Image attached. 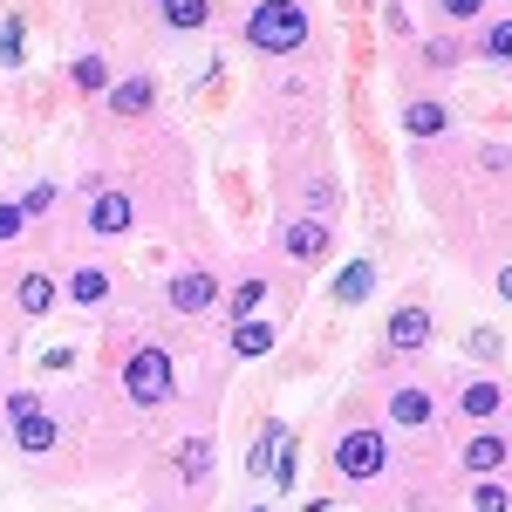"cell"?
<instances>
[{
    "label": "cell",
    "mask_w": 512,
    "mask_h": 512,
    "mask_svg": "<svg viewBox=\"0 0 512 512\" xmlns=\"http://www.w3.org/2000/svg\"><path fill=\"white\" fill-rule=\"evenodd\" d=\"M246 41H253L260 55H294V48L308 41V7H301V0H260V7L246 14Z\"/></svg>",
    "instance_id": "obj_1"
},
{
    "label": "cell",
    "mask_w": 512,
    "mask_h": 512,
    "mask_svg": "<svg viewBox=\"0 0 512 512\" xmlns=\"http://www.w3.org/2000/svg\"><path fill=\"white\" fill-rule=\"evenodd\" d=\"M123 390H130V403H144V410L171 403V355L164 349H130V362H123Z\"/></svg>",
    "instance_id": "obj_2"
},
{
    "label": "cell",
    "mask_w": 512,
    "mask_h": 512,
    "mask_svg": "<svg viewBox=\"0 0 512 512\" xmlns=\"http://www.w3.org/2000/svg\"><path fill=\"white\" fill-rule=\"evenodd\" d=\"M7 431H14V444H21V451H55V417H48V410H41V396L35 390H14L7 396Z\"/></svg>",
    "instance_id": "obj_3"
},
{
    "label": "cell",
    "mask_w": 512,
    "mask_h": 512,
    "mask_svg": "<svg viewBox=\"0 0 512 512\" xmlns=\"http://www.w3.org/2000/svg\"><path fill=\"white\" fill-rule=\"evenodd\" d=\"M383 465H390V444H383V431H349L342 444H335V472L342 478H383Z\"/></svg>",
    "instance_id": "obj_4"
},
{
    "label": "cell",
    "mask_w": 512,
    "mask_h": 512,
    "mask_svg": "<svg viewBox=\"0 0 512 512\" xmlns=\"http://www.w3.org/2000/svg\"><path fill=\"white\" fill-rule=\"evenodd\" d=\"M164 301H171L178 315H205V308L219 301V280L205 274V267H192V274H178V280H171V294H164Z\"/></svg>",
    "instance_id": "obj_5"
},
{
    "label": "cell",
    "mask_w": 512,
    "mask_h": 512,
    "mask_svg": "<svg viewBox=\"0 0 512 512\" xmlns=\"http://www.w3.org/2000/svg\"><path fill=\"white\" fill-rule=\"evenodd\" d=\"M130 219H137L130 192H96V205H89V233H96V239H117V233H130Z\"/></svg>",
    "instance_id": "obj_6"
},
{
    "label": "cell",
    "mask_w": 512,
    "mask_h": 512,
    "mask_svg": "<svg viewBox=\"0 0 512 512\" xmlns=\"http://www.w3.org/2000/svg\"><path fill=\"white\" fill-rule=\"evenodd\" d=\"M506 458H512V444H506V437H492V431L472 437V444L458 451V465H465V472H478V478H492L499 465H506Z\"/></svg>",
    "instance_id": "obj_7"
},
{
    "label": "cell",
    "mask_w": 512,
    "mask_h": 512,
    "mask_svg": "<svg viewBox=\"0 0 512 512\" xmlns=\"http://www.w3.org/2000/svg\"><path fill=\"white\" fill-rule=\"evenodd\" d=\"M403 130L431 144V137H444V130H451V110H444V103H431V96H417V103H403Z\"/></svg>",
    "instance_id": "obj_8"
},
{
    "label": "cell",
    "mask_w": 512,
    "mask_h": 512,
    "mask_svg": "<svg viewBox=\"0 0 512 512\" xmlns=\"http://www.w3.org/2000/svg\"><path fill=\"white\" fill-rule=\"evenodd\" d=\"M431 417H437L431 390H396V396H390V424H403V431H424Z\"/></svg>",
    "instance_id": "obj_9"
},
{
    "label": "cell",
    "mask_w": 512,
    "mask_h": 512,
    "mask_svg": "<svg viewBox=\"0 0 512 512\" xmlns=\"http://www.w3.org/2000/svg\"><path fill=\"white\" fill-rule=\"evenodd\" d=\"M280 246H287V260H321V253H328V226H321V219H294Z\"/></svg>",
    "instance_id": "obj_10"
},
{
    "label": "cell",
    "mask_w": 512,
    "mask_h": 512,
    "mask_svg": "<svg viewBox=\"0 0 512 512\" xmlns=\"http://www.w3.org/2000/svg\"><path fill=\"white\" fill-rule=\"evenodd\" d=\"M390 342L396 349H424V342H431V308H396L390 315Z\"/></svg>",
    "instance_id": "obj_11"
},
{
    "label": "cell",
    "mask_w": 512,
    "mask_h": 512,
    "mask_svg": "<svg viewBox=\"0 0 512 512\" xmlns=\"http://www.w3.org/2000/svg\"><path fill=\"white\" fill-rule=\"evenodd\" d=\"M287 444H294V437H287V424H267V431H260V444H253V458H246V472L274 478V465L287 458Z\"/></svg>",
    "instance_id": "obj_12"
},
{
    "label": "cell",
    "mask_w": 512,
    "mask_h": 512,
    "mask_svg": "<svg viewBox=\"0 0 512 512\" xmlns=\"http://www.w3.org/2000/svg\"><path fill=\"white\" fill-rule=\"evenodd\" d=\"M151 96H158V89H151V76L110 82V110H117V117H144V110H151Z\"/></svg>",
    "instance_id": "obj_13"
},
{
    "label": "cell",
    "mask_w": 512,
    "mask_h": 512,
    "mask_svg": "<svg viewBox=\"0 0 512 512\" xmlns=\"http://www.w3.org/2000/svg\"><path fill=\"white\" fill-rule=\"evenodd\" d=\"M369 287H376V267H369V260H349V267H342V274H335V301H369Z\"/></svg>",
    "instance_id": "obj_14"
},
{
    "label": "cell",
    "mask_w": 512,
    "mask_h": 512,
    "mask_svg": "<svg viewBox=\"0 0 512 512\" xmlns=\"http://www.w3.org/2000/svg\"><path fill=\"white\" fill-rule=\"evenodd\" d=\"M103 294H110V274H103V267H76V274H69V301H76V308H96Z\"/></svg>",
    "instance_id": "obj_15"
},
{
    "label": "cell",
    "mask_w": 512,
    "mask_h": 512,
    "mask_svg": "<svg viewBox=\"0 0 512 512\" xmlns=\"http://www.w3.org/2000/svg\"><path fill=\"white\" fill-rule=\"evenodd\" d=\"M158 14H164V21H171V28H185V35L212 21V7H205V0H158Z\"/></svg>",
    "instance_id": "obj_16"
},
{
    "label": "cell",
    "mask_w": 512,
    "mask_h": 512,
    "mask_svg": "<svg viewBox=\"0 0 512 512\" xmlns=\"http://www.w3.org/2000/svg\"><path fill=\"white\" fill-rule=\"evenodd\" d=\"M69 76H76V89H82V96H110V62H103V55H82V62L69 69Z\"/></svg>",
    "instance_id": "obj_17"
},
{
    "label": "cell",
    "mask_w": 512,
    "mask_h": 512,
    "mask_svg": "<svg viewBox=\"0 0 512 512\" xmlns=\"http://www.w3.org/2000/svg\"><path fill=\"white\" fill-rule=\"evenodd\" d=\"M55 308V280L48 274H21V315H48Z\"/></svg>",
    "instance_id": "obj_18"
},
{
    "label": "cell",
    "mask_w": 512,
    "mask_h": 512,
    "mask_svg": "<svg viewBox=\"0 0 512 512\" xmlns=\"http://www.w3.org/2000/svg\"><path fill=\"white\" fill-rule=\"evenodd\" d=\"M499 403H506V396H499V383H472V390L458 396V410H465V417H478V424H485V417H499Z\"/></svg>",
    "instance_id": "obj_19"
},
{
    "label": "cell",
    "mask_w": 512,
    "mask_h": 512,
    "mask_svg": "<svg viewBox=\"0 0 512 512\" xmlns=\"http://www.w3.org/2000/svg\"><path fill=\"white\" fill-rule=\"evenodd\" d=\"M233 349L246 355V362H253V355H267V349H274V328H267V321H239V328H233Z\"/></svg>",
    "instance_id": "obj_20"
},
{
    "label": "cell",
    "mask_w": 512,
    "mask_h": 512,
    "mask_svg": "<svg viewBox=\"0 0 512 512\" xmlns=\"http://www.w3.org/2000/svg\"><path fill=\"white\" fill-rule=\"evenodd\" d=\"M178 472H185V478L212 472V444H205V437H185V444H178Z\"/></svg>",
    "instance_id": "obj_21"
},
{
    "label": "cell",
    "mask_w": 512,
    "mask_h": 512,
    "mask_svg": "<svg viewBox=\"0 0 512 512\" xmlns=\"http://www.w3.org/2000/svg\"><path fill=\"white\" fill-rule=\"evenodd\" d=\"M260 301H267V280H246V287L233 294V328H239V321H253V308H260Z\"/></svg>",
    "instance_id": "obj_22"
},
{
    "label": "cell",
    "mask_w": 512,
    "mask_h": 512,
    "mask_svg": "<svg viewBox=\"0 0 512 512\" xmlns=\"http://www.w3.org/2000/svg\"><path fill=\"white\" fill-rule=\"evenodd\" d=\"M478 48H485V55H492V62H512V21H492V28H485V41H478Z\"/></svg>",
    "instance_id": "obj_23"
},
{
    "label": "cell",
    "mask_w": 512,
    "mask_h": 512,
    "mask_svg": "<svg viewBox=\"0 0 512 512\" xmlns=\"http://www.w3.org/2000/svg\"><path fill=\"white\" fill-rule=\"evenodd\" d=\"M472 512H512V492H506V485H478Z\"/></svg>",
    "instance_id": "obj_24"
},
{
    "label": "cell",
    "mask_w": 512,
    "mask_h": 512,
    "mask_svg": "<svg viewBox=\"0 0 512 512\" xmlns=\"http://www.w3.org/2000/svg\"><path fill=\"white\" fill-rule=\"evenodd\" d=\"M21 48H28V35H21V21H7V28H0V62L14 69V62H21Z\"/></svg>",
    "instance_id": "obj_25"
},
{
    "label": "cell",
    "mask_w": 512,
    "mask_h": 512,
    "mask_svg": "<svg viewBox=\"0 0 512 512\" xmlns=\"http://www.w3.org/2000/svg\"><path fill=\"white\" fill-rule=\"evenodd\" d=\"M472 355H478V362H499V355H506V342H499L492 328H472Z\"/></svg>",
    "instance_id": "obj_26"
},
{
    "label": "cell",
    "mask_w": 512,
    "mask_h": 512,
    "mask_svg": "<svg viewBox=\"0 0 512 512\" xmlns=\"http://www.w3.org/2000/svg\"><path fill=\"white\" fill-rule=\"evenodd\" d=\"M21 226H28V212L21 205H0V239H21Z\"/></svg>",
    "instance_id": "obj_27"
},
{
    "label": "cell",
    "mask_w": 512,
    "mask_h": 512,
    "mask_svg": "<svg viewBox=\"0 0 512 512\" xmlns=\"http://www.w3.org/2000/svg\"><path fill=\"white\" fill-rule=\"evenodd\" d=\"M48 205H55V185H35V192L21 198V212H28V219H35V212H48Z\"/></svg>",
    "instance_id": "obj_28"
},
{
    "label": "cell",
    "mask_w": 512,
    "mask_h": 512,
    "mask_svg": "<svg viewBox=\"0 0 512 512\" xmlns=\"http://www.w3.org/2000/svg\"><path fill=\"white\" fill-rule=\"evenodd\" d=\"M424 55H431V69H451V62H458V41H431Z\"/></svg>",
    "instance_id": "obj_29"
},
{
    "label": "cell",
    "mask_w": 512,
    "mask_h": 512,
    "mask_svg": "<svg viewBox=\"0 0 512 512\" xmlns=\"http://www.w3.org/2000/svg\"><path fill=\"white\" fill-rule=\"evenodd\" d=\"M308 205H315V219H321V212L335 205V185H328V178H321V185H308Z\"/></svg>",
    "instance_id": "obj_30"
},
{
    "label": "cell",
    "mask_w": 512,
    "mask_h": 512,
    "mask_svg": "<svg viewBox=\"0 0 512 512\" xmlns=\"http://www.w3.org/2000/svg\"><path fill=\"white\" fill-rule=\"evenodd\" d=\"M478 164H485V171H506L512 151H506V144H485V158H478Z\"/></svg>",
    "instance_id": "obj_31"
},
{
    "label": "cell",
    "mask_w": 512,
    "mask_h": 512,
    "mask_svg": "<svg viewBox=\"0 0 512 512\" xmlns=\"http://www.w3.org/2000/svg\"><path fill=\"white\" fill-rule=\"evenodd\" d=\"M478 7L485 0H444V14H458V21H478Z\"/></svg>",
    "instance_id": "obj_32"
},
{
    "label": "cell",
    "mask_w": 512,
    "mask_h": 512,
    "mask_svg": "<svg viewBox=\"0 0 512 512\" xmlns=\"http://www.w3.org/2000/svg\"><path fill=\"white\" fill-rule=\"evenodd\" d=\"M499 294H506V301H512V267H506V274H499Z\"/></svg>",
    "instance_id": "obj_33"
},
{
    "label": "cell",
    "mask_w": 512,
    "mask_h": 512,
    "mask_svg": "<svg viewBox=\"0 0 512 512\" xmlns=\"http://www.w3.org/2000/svg\"><path fill=\"white\" fill-rule=\"evenodd\" d=\"M301 512H335V506H328V499H308V506H301Z\"/></svg>",
    "instance_id": "obj_34"
}]
</instances>
